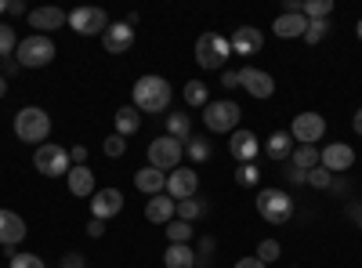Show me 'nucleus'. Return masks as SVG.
Instances as JSON below:
<instances>
[{"label":"nucleus","mask_w":362,"mask_h":268,"mask_svg":"<svg viewBox=\"0 0 362 268\" xmlns=\"http://www.w3.org/2000/svg\"><path fill=\"white\" fill-rule=\"evenodd\" d=\"M25 18H29V25H33V29H40V37H47L51 29H62L69 22V15L62 8H33Z\"/></svg>","instance_id":"nucleus-18"},{"label":"nucleus","mask_w":362,"mask_h":268,"mask_svg":"<svg viewBox=\"0 0 362 268\" xmlns=\"http://www.w3.org/2000/svg\"><path fill=\"white\" fill-rule=\"evenodd\" d=\"M319 163H322L329 174H344V170L355 167V148L344 145V141H334V145L319 148Z\"/></svg>","instance_id":"nucleus-12"},{"label":"nucleus","mask_w":362,"mask_h":268,"mask_svg":"<svg viewBox=\"0 0 362 268\" xmlns=\"http://www.w3.org/2000/svg\"><path fill=\"white\" fill-rule=\"evenodd\" d=\"M167 134L177 138V141H189L192 138V120H189L185 112H170L167 116Z\"/></svg>","instance_id":"nucleus-28"},{"label":"nucleus","mask_w":362,"mask_h":268,"mask_svg":"<svg viewBox=\"0 0 362 268\" xmlns=\"http://www.w3.org/2000/svg\"><path fill=\"white\" fill-rule=\"evenodd\" d=\"M235 268H264V261H257V257H239Z\"/></svg>","instance_id":"nucleus-45"},{"label":"nucleus","mask_w":362,"mask_h":268,"mask_svg":"<svg viewBox=\"0 0 362 268\" xmlns=\"http://www.w3.org/2000/svg\"><path fill=\"white\" fill-rule=\"evenodd\" d=\"M18 69H22V66L15 62V58H4V80H8V76H15Z\"/></svg>","instance_id":"nucleus-48"},{"label":"nucleus","mask_w":362,"mask_h":268,"mask_svg":"<svg viewBox=\"0 0 362 268\" xmlns=\"http://www.w3.org/2000/svg\"><path fill=\"white\" fill-rule=\"evenodd\" d=\"M8 11V0H0V15H4Z\"/></svg>","instance_id":"nucleus-51"},{"label":"nucleus","mask_w":362,"mask_h":268,"mask_svg":"<svg viewBox=\"0 0 362 268\" xmlns=\"http://www.w3.org/2000/svg\"><path fill=\"white\" fill-rule=\"evenodd\" d=\"M181 153H185V145L177 138L163 134V138H153L148 141V167L156 170H177L181 167Z\"/></svg>","instance_id":"nucleus-8"},{"label":"nucleus","mask_w":362,"mask_h":268,"mask_svg":"<svg viewBox=\"0 0 362 268\" xmlns=\"http://www.w3.org/2000/svg\"><path fill=\"white\" fill-rule=\"evenodd\" d=\"M138 127H141V112H138L134 105H124V109H116V134L131 138V134H134Z\"/></svg>","instance_id":"nucleus-26"},{"label":"nucleus","mask_w":362,"mask_h":268,"mask_svg":"<svg viewBox=\"0 0 362 268\" xmlns=\"http://www.w3.org/2000/svg\"><path fill=\"white\" fill-rule=\"evenodd\" d=\"M8 95V80H4V73H0V98Z\"/></svg>","instance_id":"nucleus-50"},{"label":"nucleus","mask_w":362,"mask_h":268,"mask_svg":"<svg viewBox=\"0 0 362 268\" xmlns=\"http://www.w3.org/2000/svg\"><path fill=\"white\" fill-rule=\"evenodd\" d=\"M87 235H95V240H98V235H105V221L90 218V221H87Z\"/></svg>","instance_id":"nucleus-44"},{"label":"nucleus","mask_w":362,"mask_h":268,"mask_svg":"<svg viewBox=\"0 0 362 268\" xmlns=\"http://www.w3.org/2000/svg\"><path fill=\"white\" fill-rule=\"evenodd\" d=\"M239 116H243V109H239L232 98H218V102H206L203 124L214 134H232V131H239Z\"/></svg>","instance_id":"nucleus-5"},{"label":"nucleus","mask_w":362,"mask_h":268,"mask_svg":"<svg viewBox=\"0 0 362 268\" xmlns=\"http://www.w3.org/2000/svg\"><path fill=\"white\" fill-rule=\"evenodd\" d=\"M326 33H329V18H315V22H308V29H305V37H300V40H305V44H319Z\"/></svg>","instance_id":"nucleus-35"},{"label":"nucleus","mask_w":362,"mask_h":268,"mask_svg":"<svg viewBox=\"0 0 362 268\" xmlns=\"http://www.w3.org/2000/svg\"><path fill=\"white\" fill-rule=\"evenodd\" d=\"M69 160H73V167H87V145H73Z\"/></svg>","instance_id":"nucleus-41"},{"label":"nucleus","mask_w":362,"mask_h":268,"mask_svg":"<svg viewBox=\"0 0 362 268\" xmlns=\"http://www.w3.org/2000/svg\"><path fill=\"white\" fill-rule=\"evenodd\" d=\"M181 95H185V102L196 105V109H206V102H210V91H206L203 80H189L185 87H181Z\"/></svg>","instance_id":"nucleus-30"},{"label":"nucleus","mask_w":362,"mask_h":268,"mask_svg":"<svg viewBox=\"0 0 362 268\" xmlns=\"http://www.w3.org/2000/svg\"><path fill=\"white\" fill-rule=\"evenodd\" d=\"M279 254H283V247L276 243V240H261V247H257V261H264V264H272V261H279Z\"/></svg>","instance_id":"nucleus-36"},{"label":"nucleus","mask_w":362,"mask_h":268,"mask_svg":"<svg viewBox=\"0 0 362 268\" xmlns=\"http://www.w3.org/2000/svg\"><path fill=\"white\" fill-rule=\"evenodd\" d=\"M163 264L167 268H196V250L189 243H170L163 254Z\"/></svg>","instance_id":"nucleus-24"},{"label":"nucleus","mask_w":362,"mask_h":268,"mask_svg":"<svg viewBox=\"0 0 362 268\" xmlns=\"http://www.w3.org/2000/svg\"><path fill=\"white\" fill-rule=\"evenodd\" d=\"M119 211H124V192H119V189H98L95 196H90V218L109 221Z\"/></svg>","instance_id":"nucleus-14"},{"label":"nucleus","mask_w":362,"mask_h":268,"mask_svg":"<svg viewBox=\"0 0 362 268\" xmlns=\"http://www.w3.org/2000/svg\"><path fill=\"white\" fill-rule=\"evenodd\" d=\"M167 240H170V243H189V240H192V225L181 221V218L167 221Z\"/></svg>","instance_id":"nucleus-32"},{"label":"nucleus","mask_w":362,"mask_h":268,"mask_svg":"<svg viewBox=\"0 0 362 268\" xmlns=\"http://www.w3.org/2000/svg\"><path fill=\"white\" fill-rule=\"evenodd\" d=\"M62 268H87V264H83V254H76V250L66 254V257H62Z\"/></svg>","instance_id":"nucleus-43"},{"label":"nucleus","mask_w":362,"mask_h":268,"mask_svg":"<svg viewBox=\"0 0 362 268\" xmlns=\"http://www.w3.org/2000/svg\"><path fill=\"white\" fill-rule=\"evenodd\" d=\"M8 268H47V264H44L37 254H15Z\"/></svg>","instance_id":"nucleus-40"},{"label":"nucleus","mask_w":362,"mask_h":268,"mask_svg":"<svg viewBox=\"0 0 362 268\" xmlns=\"http://www.w3.org/2000/svg\"><path fill=\"white\" fill-rule=\"evenodd\" d=\"M185 153H189V156H192L196 163H206V160H210V141H206V138H196V134H192V138L185 141Z\"/></svg>","instance_id":"nucleus-34"},{"label":"nucleus","mask_w":362,"mask_h":268,"mask_svg":"<svg viewBox=\"0 0 362 268\" xmlns=\"http://www.w3.org/2000/svg\"><path fill=\"white\" fill-rule=\"evenodd\" d=\"M69 29L80 37H102L109 29V15L102 8H76L69 11Z\"/></svg>","instance_id":"nucleus-10"},{"label":"nucleus","mask_w":362,"mask_h":268,"mask_svg":"<svg viewBox=\"0 0 362 268\" xmlns=\"http://www.w3.org/2000/svg\"><path fill=\"white\" fill-rule=\"evenodd\" d=\"M102 148H105V156L116 160V156H124V153H127V138H124V134H109V138L102 141Z\"/></svg>","instance_id":"nucleus-37"},{"label":"nucleus","mask_w":362,"mask_h":268,"mask_svg":"<svg viewBox=\"0 0 362 268\" xmlns=\"http://www.w3.org/2000/svg\"><path fill=\"white\" fill-rule=\"evenodd\" d=\"M15 134H18V141H25V145H44L47 134H51V116H47L40 105L18 109V116H15Z\"/></svg>","instance_id":"nucleus-2"},{"label":"nucleus","mask_w":362,"mask_h":268,"mask_svg":"<svg viewBox=\"0 0 362 268\" xmlns=\"http://www.w3.org/2000/svg\"><path fill=\"white\" fill-rule=\"evenodd\" d=\"M264 153H268V160H286V156H293V138H290V131H276L268 138V145H264Z\"/></svg>","instance_id":"nucleus-25"},{"label":"nucleus","mask_w":362,"mask_h":268,"mask_svg":"<svg viewBox=\"0 0 362 268\" xmlns=\"http://www.w3.org/2000/svg\"><path fill=\"white\" fill-rule=\"evenodd\" d=\"M351 127H355V134L362 138V109H355V116H351Z\"/></svg>","instance_id":"nucleus-49"},{"label":"nucleus","mask_w":362,"mask_h":268,"mask_svg":"<svg viewBox=\"0 0 362 268\" xmlns=\"http://www.w3.org/2000/svg\"><path fill=\"white\" fill-rule=\"evenodd\" d=\"M66 182H69V192L73 196H95L98 189H95V170H90V167H73L69 174H66Z\"/></svg>","instance_id":"nucleus-23"},{"label":"nucleus","mask_w":362,"mask_h":268,"mask_svg":"<svg viewBox=\"0 0 362 268\" xmlns=\"http://www.w3.org/2000/svg\"><path fill=\"white\" fill-rule=\"evenodd\" d=\"M174 214H177V203H174L167 192L148 196V203H145V218L153 221V225H167V221H174Z\"/></svg>","instance_id":"nucleus-20"},{"label":"nucleus","mask_w":362,"mask_h":268,"mask_svg":"<svg viewBox=\"0 0 362 268\" xmlns=\"http://www.w3.org/2000/svg\"><path fill=\"white\" fill-rule=\"evenodd\" d=\"M235 182H239V185H257V182H261V170H257V163H239Z\"/></svg>","instance_id":"nucleus-38"},{"label":"nucleus","mask_w":362,"mask_h":268,"mask_svg":"<svg viewBox=\"0 0 362 268\" xmlns=\"http://www.w3.org/2000/svg\"><path fill=\"white\" fill-rule=\"evenodd\" d=\"M196 189H199V174H196L192 167H177V170H170V174H167V196H170L174 203L192 199V196H196Z\"/></svg>","instance_id":"nucleus-11"},{"label":"nucleus","mask_w":362,"mask_h":268,"mask_svg":"<svg viewBox=\"0 0 362 268\" xmlns=\"http://www.w3.org/2000/svg\"><path fill=\"white\" fill-rule=\"evenodd\" d=\"M329 11H334V0H300V15H305L308 22L329 18Z\"/></svg>","instance_id":"nucleus-31"},{"label":"nucleus","mask_w":362,"mask_h":268,"mask_svg":"<svg viewBox=\"0 0 362 268\" xmlns=\"http://www.w3.org/2000/svg\"><path fill=\"white\" fill-rule=\"evenodd\" d=\"M232 58V44L221 33H203L196 40V62L199 69H225V62Z\"/></svg>","instance_id":"nucleus-6"},{"label":"nucleus","mask_w":362,"mask_h":268,"mask_svg":"<svg viewBox=\"0 0 362 268\" xmlns=\"http://www.w3.org/2000/svg\"><path fill=\"white\" fill-rule=\"evenodd\" d=\"M228 153H232L235 163H254L257 153H261V141H257L254 131L239 127V131H232V138H228Z\"/></svg>","instance_id":"nucleus-13"},{"label":"nucleus","mask_w":362,"mask_h":268,"mask_svg":"<svg viewBox=\"0 0 362 268\" xmlns=\"http://www.w3.org/2000/svg\"><path fill=\"white\" fill-rule=\"evenodd\" d=\"M257 214L268 225H286L293 218V196L286 189H261L257 192Z\"/></svg>","instance_id":"nucleus-3"},{"label":"nucleus","mask_w":362,"mask_h":268,"mask_svg":"<svg viewBox=\"0 0 362 268\" xmlns=\"http://www.w3.org/2000/svg\"><path fill=\"white\" fill-rule=\"evenodd\" d=\"M355 29H358V40H362V18H358V25H355Z\"/></svg>","instance_id":"nucleus-52"},{"label":"nucleus","mask_w":362,"mask_h":268,"mask_svg":"<svg viewBox=\"0 0 362 268\" xmlns=\"http://www.w3.org/2000/svg\"><path fill=\"white\" fill-rule=\"evenodd\" d=\"M228 44H232V54L250 58V54H257V51L264 47V33H261L257 25H239L235 33L228 37Z\"/></svg>","instance_id":"nucleus-15"},{"label":"nucleus","mask_w":362,"mask_h":268,"mask_svg":"<svg viewBox=\"0 0 362 268\" xmlns=\"http://www.w3.org/2000/svg\"><path fill=\"white\" fill-rule=\"evenodd\" d=\"M134 185H138V192H145V196H160V192H167V174L156 170V167H141V170L134 174Z\"/></svg>","instance_id":"nucleus-22"},{"label":"nucleus","mask_w":362,"mask_h":268,"mask_svg":"<svg viewBox=\"0 0 362 268\" xmlns=\"http://www.w3.org/2000/svg\"><path fill=\"white\" fill-rule=\"evenodd\" d=\"M293 167L297 170H312V167H319V145H297L293 148Z\"/></svg>","instance_id":"nucleus-29"},{"label":"nucleus","mask_w":362,"mask_h":268,"mask_svg":"<svg viewBox=\"0 0 362 268\" xmlns=\"http://www.w3.org/2000/svg\"><path fill=\"white\" fill-rule=\"evenodd\" d=\"M308 185H312V189H329V170H326L322 163L308 170Z\"/></svg>","instance_id":"nucleus-39"},{"label":"nucleus","mask_w":362,"mask_h":268,"mask_svg":"<svg viewBox=\"0 0 362 268\" xmlns=\"http://www.w3.org/2000/svg\"><path fill=\"white\" fill-rule=\"evenodd\" d=\"M358 228H362V214H358Z\"/></svg>","instance_id":"nucleus-53"},{"label":"nucleus","mask_w":362,"mask_h":268,"mask_svg":"<svg viewBox=\"0 0 362 268\" xmlns=\"http://www.w3.org/2000/svg\"><path fill=\"white\" fill-rule=\"evenodd\" d=\"M25 240V221L15 211H0V247L11 250Z\"/></svg>","instance_id":"nucleus-19"},{"label":"nucleus","mask_w":362,"mask_h":268,"mask_svg":"<svg viewBox=\"0 0 362 268\" xmlns=\"http://www.w3.org/2000/svg\"><path fill=\"white\" fill-rule=\"evenodd\" d=\"M8 15H29L22 0H8Z\"/></svg>","instance_id":"nucleus-47"},{"label":"nucleus","mask_w":362,"mask_h":268,"mask_svg":"<svg viewBox=\"0 0 362 268\" xmlns=\"http://www.w3.org/2000/svg\"><path fill=\"white\" fill-rule=\"evenodd\" d=\"M102 47H105L109 54H124V51H131V47H134V25H127V22H112L105 33H102Z\"/></svg>","instance_id":"nucleus-17"},{"label":"nucleus","mask_w":362,"mask_h":268,"mask_svg":"<svg viewBox=\"0 0 362 268\" xmlns=\"http://www.w3.org/2000/svg\"><path fill=\"white\" fill-rule=\"evenodd\" d=\"M239 87H247L254 98H272L276 80H272V73H264L257 66H243V69H239Z\"/></svg>","instance_id":"nucleus-16"},{"label":"nucleus","mask_w":362,"mask_h":268,"mask_svg":"<svg viewBox=\"0 0 362 268\" xmlns=\"http://www.w3.org/2000/svg\"><path fill=\"white\" fill-rule=\"evenodd\" d=\"M54 54H58V51H54V40H51V37L33 33V37L18 40L15 62H18L22 69H44V66H51V58H54Z\"/></svg>","instance_id":"nucleus-4"},{"label":"nucleus","mask_w":362,"mask_h":268,"mask_svg":"<svg viewBox=\"0 0 362 268\" xmlns=\"http://www.w3.org/2000/svg\"><path fill=\"white\" fill-rule=\"evenodd\" d=\"M206 211H210V199H199V196L181 199V203H177V218H181V221H189V225H192L196 218H203Z\"/></svg>","instance_id":"nucleus-27"},{"label":"nucleus","mask_w":362,"mask_h":268,"mask_svg":"<svg viewBox=\"0 0 362 268\" xmlns=\"http://www.w3.org/2000/svg\"><path fill=\"white\" fill-rule=\"evenodd\" d=\"M305 29H308V18H305V15H290V11H283L276 22H272V33L283 37V40L305 37Z\"/></svg>","instance_id":"nucleus-21"},{"label":"nucleus","mask_w":362,"mask_h":268,"mask_svg":"<svg viewBox=\"0 0 362 268\" xmlns=\"http://www.w3.org/2000/svg\"><path fill=\"white\" fill-rule=\"evenodd\" d=\"M221 83H225V87H239V73L225 69V73H221Z\"/></svg>","instance_id":"nucleus-46"},{"label":"nucleus","mask_w":362,"mask_h":268,"mask_svg":"<svg viewBox=\"0 0 362 268\" xmlns=\"http://www.w3.org/2000/svg\"><path fill=\"white\" fill-rule=\"evenodd\" d=\"M33 167L44 174V177H66L73 170V160H69V148L66 145H37L33 153Z\"/></svg>","instance_id":"nucleus-7"},{"label":"nucleus","mask_w":362,"mask_h":268,"mask_svg":"<svg viewBox=\"0 0 362 268\" xmlns=\"http://www.w3.org/2000/svg\"><path fill=\"white\" fill-rule=\"evenodd\" d=\"M15 51H18V37H15V29L0 22V62H4V58H11Z\"/></svg>","instance_id":"nucleus-33"},{"label":"nucleus","mask_w":362,"mask_h":268,"mask_svg":"<svg viewBox=\"0 0 362 268\" xmlns=\"http://www.w3.org/2000/svg\"><path fill=\"white\" fill-rule=\"evenodd\" d=\"M286 182H290V185H305V182H308V174H305V170H297V167L290 163V167H286Z\"/></svg>","instance_id":"nucleus-42"},{"label":"nucleus","mask_w":362,"mask_h":268,"mask_svg":"<svg viewBox=\"0 0 362 268\" xmlns=\"http://www.w3.org/2000/svg\"><path fill=\"white\" fill-rule=\"evenodd\" d=\"M290 138H293L297 145H315V141H322V138H326V116H319V112H300V116H293Z\"/></svg>","instance_id":"nucleus-9"},{"label":"nucleus","mask_w":362,"mask_h":268,"mask_svg":"<svg viewBox=\"0 0 362 268\" xmlns=\"http://www.w3.org/2000/svg\"><path fill=\"white\" fill-rule=\"evenodd\" d=\"M131 95H134V109L138 112H167L170 105V83L163 76H138L134 87H131Z\"/></svg>","instance_id":"nucleus-1"}]
</instances>
